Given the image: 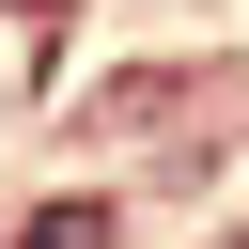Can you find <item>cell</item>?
Here are the masks:
<instances>
[{"instance_id": "obj_2", "label": "cell", "mask_w": 249, "mask_h": 249, "mask_svg": "<svg viewBox=\"0 0 249 249\" xmlns=\"http://www.w3.org/2000/svg\"><path fill=\"white\" fill-rule=\"evenodd\" d=\"M16 16H62V0H16Z\"/></svg>"}, {"instance_id": "obj_1", "label": "cell", "mask_w": 249, "mask_h": 249, "mask_svg": "<svg viewBox=\"0 0 249 249\" xmlns=\"http://www.w3.org/2000/svg\"><path fill=\"white\" fill-rule=\"evenodd\" d=\"M16 249H109V202H31V233Z\"/></svg>"}]
</instances>
